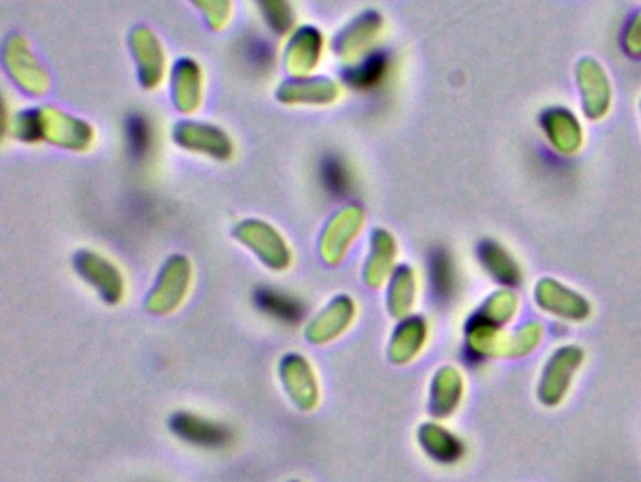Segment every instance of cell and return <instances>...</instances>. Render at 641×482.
<instances>
[{
  "label": "cell",
  "mask_w": 641,
  "mask_h": 482,
  "mask_svg": "<svg viewBox=\"0 0 641 482\" xmlns=\"http://www.w3.org/2000/svg\"><path fill=\"white\" fill-rule=\"evenodd\" d=\"M322 185L328 189V193L341 198L350 193V176L347 168L337 157H326L320 165Z\"/></svg>",
  "instance_id": "8992f818"
},
{
  "label": "cell",
  "mask_w": 641,
  "mask_h": 482,
  "mask_svg": "<svg viewBox=\"0 0 641 482\" xmlns=\"http://www.w3.org/2000/svg\"><path fill=\"white\" fill-rule=\"evenodd\" d=\"M423 445L427 448L433 458L438 462H456L463 456V445L446 430L437 426H430L423 430Z\"/></svg>",
  "instance_id": "6da1fadb"
},
{
  "label": "cell",
  "mask_w": 641,
  "mask_h": 482,
  "mask_svg": "<svg viewBox=\"0 0 641 482\" xmlns=\"http://www.w3.org/2000/svg\"><path fill=\"white\" fill-rule=\"evenodd\" d=\"M256 300H258V305L262 310H266L274 317L288 321V323H295L303 313L300 303L292 300V298L280 294L277 290H259L258 294H256Z\"/></svg>",
  "instance_id": "5b68a950"
},
{
  "label": "cell",
  "mask_w": 641,
  "mask_h": 482,
  "mask_svg": "<svg viewBox=\"0 0 641 482\" xmlns=\"http://www.w3.org/2000/svg\"><path fill=\"white\" fill-rule=\"evenodd\" d=\"M173 426H176L181 437L189 439V442L199 443V445L215 447V445L226 442V432L222 427L199 421L194 417H178L173 422Z\"/></svg>",
  "instance_id": "7a4b0ae2"
},
{
  "label": "cell",
  "mask_w": 641,
  "mask_h": 482,
  "mask_svg": "<svg viewBox=\"0 0 641 482\" xmlns=\"http://www.w3.org/2000/svg\"><path fill=\"white\" fill-rule=\"evenodd\" d=\"M430 277L433 290L440 300H448L456 289V276L451 266L450 256L446 251L438 249L430 258Z\"/></svg>",
  "instance_id": "277c9868"
},
{
  "label": "cell",
  "mask_w": 641,
  "mask_h": 482,
  "mask_svg": "<svg viewBox=\"0 0 641 482\" xmlns=\"http://www.w3.org/2000/svg\"><path fill=\"white\" fill-rule=\"evenodd\" d=\"M388 57L384 56V53H375V56L365 59L360 67L350 70L349 74H347V80L355 89H375L376 85H380V82L388 74Z\"/></svg>",
  "instance_id": "3957f363"
},
{
  "label": "cell",
  "mask_w": 641,
  "mask_h": 482,
  "mask_svg": "<svg viewBox=\"0 0 641 482\" xmlns=\"http://www.w3.org/2000/svg\"><path fill=\"white\" fill-rule=\"evenodd\" d=\"M149 124L140 116H132L126 123V138H129L130 152L136 157H144L150 142Z\"/></svg>",
  "instance_id": "52a82bcc"
}]
</instances>
